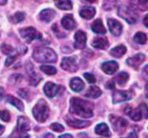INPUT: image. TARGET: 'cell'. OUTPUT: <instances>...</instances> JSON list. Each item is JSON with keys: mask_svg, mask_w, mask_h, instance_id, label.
<instances>
[{"mask_svg": "<svg viewBox=\"0 0 148 138\" xmlns=\"http://www.w3.org/2000/svg\"><path fill=\"white\" fill-rule=\"evenodd\" d=\"M106 87L108 88V89H111V90L114 89V81H109V82L107 83Z\"/></svg>", "mask_w": 148, "mask_h": 138, "instance_id": "obj_40", "label": "cell"}, {"mask_svg": "<svg viewBox=\"0 0 148 138\" xmlns=\"http://www.w3.org/2000/svg\"><path fill=\"white\" fill-rule=\"evenodd\" d=\"M108 28L110 32L115 36V37H119L121 32H122V24L117 21L116 19L114 18H109L108 20Z\"/></svg>", "mask_w": 148, "mask_h": 138, "instance_id": "obj_11", "label": "cell"}, {"mask_svg": "<svg viewBox=\"0 0 148 138\" xmlns=\"http://www.w3.org/2000/svg\"><path fill=\"white\" fill-rule=\"evenodd\" d=\"M4 94H5V92H4V90H3V88H2V87H0V101L3 98V97H4Z\"/></svg>", "mask_w": 148, "mask_h": 138, "instance_id": "obj_41", "label": "cell"}, {"mask_svg": "<svg viewBox=\"0 0 148 138\" xmlns=\"http://www.w3.org/2000/svg\"><path fill=\"white\" fill-rule=\"evenodd\" d=\"M61 23L62 27L68 30H72L76 27V23L72 15H66L65 17H63Z\"/></svg>", "mask_w": 148, "mask_h": 138, "instance_id": "obj_16", "label": "cell"}, {"mask_svg": "<svg viewBox=\"0 0 148 138\" xmlns=\"http://www.w3.org/2000/svg\"><path fill=\"white\" fill-rule=\"evenodd\" d=\"M101 95V89H100L99 87H97V86L93 85V86H91V87L88 89V92L86 93L85 96H86L87 97L95 99V98H98Z\"/></svg>", "mask_w": 148, "mask_h": 138, "instance_id": "obj_27", "label": "cell"}, {"mask_svg": "<svg viewBox=\"0 0 148 138\" xmlns=\"http://www.w3.org/2000/svg\"><path fill=\"white\" fill-rule=\"evenodd\" d=\"M145 55L142 54V53H139V54H136L135 56L134 57H129L127 60V63L131 66V67H134V68H138L144 61H145Z\"/></svg>", "mask_w": 148, "mask_h": 138, "instance_id": "obj_14", "label": "cell"}, {"mask_svg": "<svg viewBox=\"0 0 148 138\" xmlns=\"http://www.w3.org/2000/svg\"><path fill=\"white\" fill-rule=\"evenodd\" d=\"M128 78H129V75H128L127 72H121V73H119V74L115 77L114 80H115L120 85H124V84L128 81Z\"/></svg>", "mask_w": 148, "mask_h": 138, "instance_id": "obj_29", "label": "cell"}, {"mask_svg": "<svg viewBox=\"0 0 148 138\" xmlns=\"http://www.w3.org/2000/svg\"><path fill=\"white\" fill-rule=\"evenodd\" d=\"M126 138H138V136H137V134L135 132H130L128 137Z\"/></svg>", "mask_w": 148, "mask_h": 138, "instance_id": "obj_42", "label": "cell"}, {"mask_svg": "<svg viewBox=\"0 0 148 138\" xmlns=\"http://www.w3.org/2000/svg\"><path fill=\"white\" fill-rule=\"evenodd\" d=\"M40 70L43 73H45L47 75H49V76L55 75L57 72V70H56V69L55 67L49 66V65H42V66H40Z\"/></svg>", "mask_w": 148, "mask_h": 138, "instance_id": "obj_31", "label": "cell"}, {"mask_svg": "<svg viewBox=\"0 0 148 138\" xmlns=\"http://www.w3.org/2000/svg\"><path fill=\"white\" fill-rule=\"evenodd\" d=\"M25 17V13L24 12H22V11H18L16 13H15L13 15V17H11V21L14 23H18L20 22H22Z\"/></svg>", "mask_w": 148, "mask_h": 138, "instance_id": "obj_32", "label": "cell"}, {"mask_svg": "<svg viewBox=\"0 0 148 138\" xmlns=\"http://www.w3.org/2000/svg\"><path fill=\"white\" fill-rule=\"evenodd\" d=\"M138 1H139V3H140V4H142V5H145V4L148 3V0H138Z\"/></svg>", "mask_w": 148, "mask_h": 138, "instance_id": "obj_46", "label": "cell"}, {"mask_svg": "<svg viewBox=\"0 0 148 138\" xmlns=\"http://www.w3.org/2000/svg\"><path fill=\"white\" fill-rule=\"evenodd\" d=\"M145 90H146V97L148 98V83L146 85L145 87Z\"/></svg>", "mask_w": 148, "mask_h": 138, "instance_id": "obj_49", "label": "cell"}, {"mask_svg": "<svg viewBox=\"0 0 148 138\" xmlns=\"http://www.w3.org/2000/svg\"><path fill=\"white\" fill-rule=\"evenodd\" d=\"M6 101L8 103H10L11 105H13L14 107H16L20 111H23L24 110L23 104L22 103V101L17 99V98H16V97H12V96H10V95L6 97Z\"/></svg>", "mask_w": 148, "mask_h": 138, "instance_id": "obj_25", "label": "cell"}, {"mask_svg": "<svg viewBox=\"0 0 148 138\" xmlns=\"http://www.w3.org/2000/svg\"><path fill=\"white\" fill-rule=\"evenodd\" d=\"M143 23H144V24H145V26L146 27H147L148 28V14L144 17V20H143Z\"/></svg>", "mask_w": 148, "mask_h": 138, "instance_id": "obj_43", "label": "cell"}, {"mask_svg": "<svg viewBox=\"0 0 148 138\" xmlns=\"http://www.w3.org/2000/svg\"><path fill=\"white\" fill-rule=\"evenodd\" d=\"M43 138H54V137H53L51 134H47V135L44 136V137Z\"/></svg>", "mask_w": 148, "mask_h": 138, "instance_id": "obj_50", "label": "cell"}, {"mask_svg": "<svg viewBox=\"0 0 148 138\" xmlns=\"http://www.w3.org/2000/svg\"><path fill=\"white\" fill-rule=\"evenodd\" d=\"M33 58L38 63H55L57 55L50 48L38 47L33 52Z\"/></svg>", "mask_w": 148, "mask_h": 138, "instance_id": "obj_2", "label": "cell"}, {"mask_svg": "<svg viewBox=\"0 0 148 138\" xmlns=\"http://www.w3.org/2000/svg\"><path fill=\"white\" fill-rule=\"evenodd\" d=\"M61 67L66 71L75 72L78 70V66L76 63V57H63L61 62Z\"/></svg>", "mask_w": 148, "mask_h": 138, "instance_id": "obj_8", "label": "cell"}, {"mask_svg": "<svg viewBox=\"0 0 148 138\" xmlns=\"http://www.w3.org/2000/svg\"><path fill=\"white\" fill-rule=\"evenodd\" d=\"M0 49H1V51H2L3 54H5V55H10V54H11V53L14 52L13 47H11L10 45H9V44H7V43H3V44L1 45Z\"/></svg>", "mask_w": 148, "mask_h": 138, "instance_id": "obj_33", "label": "cell"}, {"mask_svg": "<svg viewBox=\"0 0 148 138\" xmlns=\"http://www.w3.org/2000/svg\"><path fill=\"white\" fill-rule=\"evenodd\" d=\"M7 3V0H0V5H4L6 4Z\"/></svg>", "mask_w": 148, "mask_h": 138, "instance_id": "obj_48", "label": "cell"}, {"mask_svg": "<svg viewBox=\"0 0 148 138\" xmlns=\"http://www.w3.org/2000/svg\"><path fill=\"white\" fill-rule=\"evenodd\" d=\"M16 130L19 133V138H29L27 132L30 130V124L28 118L24 117H18Z\"/></svg>", "mask_w": 148, "mask_h": 138, "instance_id": "obj_6", "label": "cell"}, {"mask_svg": "<svg viewBox=\"0 0 148 138\" xmlns=\"http://www.w3.org/2000/svg\"><path fill=\"white\" fill-rule=\"evenodd\" d=\"M91 29L95 33H97V34H105L107 32V30L104 27L102 21L101 19L95 20L91 25Z\"/></svg>", "mask_w": 148, "mask_h": 138, "instance_id": "obj_23", "label": "cell"}, {"mask_svg": "<svg viewBox=\"0 0 148 138\" xmlns=\"http://www.w3.org/2000/svg\"><path fill=\"white\" fill-rule=\"evenodd\" d=\"M94 105L88 101L73 97L70 101V112L83 118L93 117Z\"/></svg>", "mask_w": 148, "mask_h": 138, "instance_id": "obj_1", "label": "cell"}, {"mask_svg": "<svg viewBox=\"0 0 148 138\" xmlns=\"http://www.w3.org/2000/svg\"><path fill=\"white\" fill-rule=\"evenodd\" d=\"M59 90H60V86H58L57 84H56L54 83H51V82H48L43 87L44 94L49 98H52V97H56L58 94Z\"/></svg>", "mask_w": 148, "mask_h": 138, "instance_id": "obj_12", "label": "cell"}, {"mask_svg": "<svg viewBox=\"0 0 148 138\" xmlns=\"http://www.w3.org/2000/svg\"><path fill=\"white\" fill-rule=\"evenodd\" d=\"M84 87H85V84H84L83 81L81 78L74 77V78L71 79V81H70V88L75 92L82 91L84 89Z\"/></svg>", "mask_w": 148, "mask_h": 138, "instance_id": "obj_20", "label": "cell"}, {"mask_svg": "<svg viewBox=\"0 0 148 138\" xmlns=\"http://www.w3.org/2000/svg\"><path fill=\"white\" fill-rule=\"evenodd\" d=\"M58 138H73V137L69 134H64V135H62L61 137H59Z\"/></svg>", "mask_w": 148, "mask_h": 138, "instance_id": "obj_44", "label": "cell"}, {"mask_svg": "<svg viewBox=\"0 0 148 138\" xmlns=\"http://www.w3.org/2000/svg\"><path fill=\"white\" fill-rule=\"evenodd\" d=\"M143 72H144V74H145V76L148 77V65H147L145 68H144V70H143Z\"/></svg>", "mask_w": 148, "mask_h": 138, "instance_id": "obj_45", "label": "cell"}, {"mask_svg": "<svg viewBox=\"0 0 148 138\" xmlns=\"http://www.w3.org/2000/svg\"><path fill=\"white\" fill-rule=\"evenodd\" d=\"M140 108L142 111V114H143V118L145 119H147L148 118V106L145 104H142L140 105Z\"/></svg>", "mask_w": 148, "mask_h": 138, "instance_id": "obj_36", "label": "cell"}, {"mask_svg": "<svg viewBox=\"0 0 148 138\" xmlns=\"http://www.w3.org/2000/svg\"><path fill=\"white\" fill-rule=\"evenodd\" d=\"M95 133L97 135H100V136H102V137H109L111 136V132L109 130L108 126L106 124H103V123L98 124L95 127Z\"/></svg>", "mask_w": 148, "mask_h": 138, "instance_id": "obj_21", "label": "cell"}, {"mask_svg": "<svg viewBox=\"0 0 148 138\" xmlns=\"http://www.w3.org/2000/svg\"><path fill=\"white\" fill-rule=\"evenodd\" d=\"M118 14L120 17H121L123 19H125L127 23H129L131 24L136 23V21L138 19V16H137L136 12L134 10H132L131 8L125 6V5H121L119 8Z\"/></svg>", "mask_w": 148, "mask_h": 138, "instance_id": "obj_4", "label": "cell"}, {"mask_svg": "<svg viewBox=\"0 0 148 138\" xmlns=\"http://www.w3.org/2000/svg\"><path fill=\"white\" fill-rule=\"evenodd\" d=\"M84 77L86 78V80L89 83H95L96 82V79L95 77V76L93 74L90 73H85L84 74Z\"/></svg>", "mask_w": 148, "mask_h": 138, "instance_id": "obj_37", "label": "cell"}, {"mask_svg": "<svg viewBox=\"0 0 148 138\" xmlns=\"http://www.w3.org/2000/svg\"><path fill=\"white\" fill-rule=\"evenodd\" d=\"M92 46L96 49H101V50H105L109 46L108 40L106 37H95L93 42H92Z\"/></svg>", "mask_w": 148, "mask_h": 138, "instance_id": "obj_19", "label": "cell"}, {"mask_svg": "<svg viewBox=\"0 0 148 138\" xmlns=\"http://www.w3.org/2000/svg\"><path fill=\"white\" fill-rule=\"evenodd\" d=\"M126 113L128 114L129 117H130L134 121H135V122H139V121H140V120L143 118V114H142V111H141L140 106H139L138 108L134 109V110L129 109V110H128V111H126Z\"/></svg>", "mask_w": 148, "mask_h": 138, "instance_id": "obj_24", "label": "cell"}, {"mask_svg": "<svg viewBox=\"0 0 148 138\" xmlns=\"http://www.w3.org/2000/svg\"><path fill=\"white\" fill-rule=\"evenodd\" d=\"M119 69V64L115 61H108L106 63H103L101 65V70L108 75H112L117 71Z\"/></svg>", "mask_w": 148, "mask_h": 138, "instance_id": "obj_15", "label": "cell"}, {"mask_svg": "<svg viewBox=\"0 0 148 138\" xmlns=\"http://www.w3.org/2000/svg\"><path fill=\"white\" fill-rule=\"evenodd\" d=\"M110 122L113 125V128L117 132H123L127 127V121L122 117H119L116 116H110Z\"/></svg>", "mask_w": 148, "mask_h": 138, "instance_id": "obj_9", "label": "cell"}, {"mask_svg": "<svg viewBox=\"0 0 148 138\" xmlns=\"http://www.w3.org/2000/svg\"><path fill=\"white\" fill-rule=\"evenodd\" d=\"M87 36L82 30H78L75 34V47L76 49H83L86 46Z\"/></svg>", "mask_w": 148, "mask_h": 138, "instance_id": "obj_13", "label": "cell"}, {"mask_svg": "<svg viewBox=\"0 0 148 138\" xmlns=\"http://www.w3.org/2000/svg\"><path fill=\"white\" fill-rule=\"evenodd\" d=\"M40 19L45 23L51 22L56 17V11L52 9H45L40 12Z\"/></svg>", "mask_w": 148, "mask_h": 138, "instance_id": "obj_18", "label": "cell"}, {"mask_svg": "<svg viewBox=\"0 0 148 138\" xmlns=\"http://www.w3.org/2000/svg\"><path fill=\"white\" fill-rule=\"evenodd\" d=\"M95 13H96L95 9L94 7H91V6L84 7V8H82L80 10V16L82 18H85V19H91V18H93L95 17Z\"/></svg>", "mask_w": 148, "mask_h": 138, "instance_id": "obj_22", "label": "cell"}, {"mask_svg": "<svg viewBox=\"0 0 148 138\" xmlns=\"http://www.w3.org/2000/svg\"><path fill=\"white\" fill-rule=\"evenodd\" d=\"M16 58V56H10V57H8L6 58V60H5V66H6V67L10 66V65L15 62Z\"/></svg>", "mask_w": 148, "mask_h": 138, "instance_id": "obj_38", "label": "cell"}, {"mask_svg": "<svg viewBox=\"0 0 148 138\" xmlns=\"http://www.w3.org/2000/svg\"><path fill=\"white\" fill-rule=\"evenodd\" d=\"M26 70L29 76V83L32 86H36L41 81H42V77L36 74L34 70L33 65L31 64L30 62H28V63H26Z\"/></svg>", "mask_w": 148, "mask_h": 138, "instance_id": "obj_10", "label": "cell"}, {"mask_svg": "<svg viewBox=\"0 0 148 138\" xmlns=\"http://www.w3.org/2000/svg\"><path fill=\"white\" fill-rule=\"evenodd\" d=\"M32 113L37 122L44 123L47 120L49 114V108L46 101L43 99L39 100L34 106Z\"/></svg>", "mask_w": 148, "mask_h": 138, "instance_id": "obj_3", "label": "cell"}, {"mask_svg": "<svg viewBox=\"0 0 148 138\" xmlns=\"http://www.w3.org/2000/svg\"><path fill=\"white\" fill-rule=\"evenodd\" d=\"M134 92L131 90H116L113 94V103L119 104L129 101L133 98Z\"/></svg>", "mask_w": 148, "mask_h": 138, "instance_id": "obj_7", "label": "cell"}, {"mask_svg": "<svg viewBox=\"0 0 148 138\" xmlns=\"http://www.w3.org/2000/svg\"><path fill=\"white\" fill-rule=\"evenodd\" d=\"M56 5L60 10H69L72 9V2L70 0H54Z\"/></svg>", "mask_w": 148, "mask_h": 138, "instance_id": "obj_26", "label": "cell"}, {"mask_svg": "<svg viewBox=\"0 0 148 138\" xmlns=\"http://www.w3.org/2000/svg\"><path fill=\"white\" fill-rule=\"evenodd\" d=\"M19 34L22 37V38L24 39L25 41H27L28 43H30L33 40H36V39H41L42 38V34L39 33L33 27H27V28L21 29L19 30Z\"/></svg>", "mask_w": 148, "mask_h": 138, "instance_id": "obj_5", "label": "cell"}, {"mask_svg": "<svg viewBox=\"0 0 148 138\" xmlns=\"http://www.w3.org/2000/svg\"><path fill=\"white\" fill-rule=\"evenodd\" d=\"M84 2H88V3H96L97 0H83Z\"/></svg>", "mask_w": 148, "mask_h": 138, "instance_id": "obj_51", "label": "cell"}, {"mask_svg": "<svg viewBox=\"0 0 148 138\" xmlns=\"http://www.w3.org/2000/svg\"><path fill=\"white\" fill-rule=\"evenodd\" d=\"M23 78V76L22 75H19V74H16V75H13L10 77V81H13V83H18L19 81H21Z\"/></svg>", "mask_w": 148, "mask_h": 138, "instance_id": "obj_39", "label": "cell"}, {"mask_svg": "<svg viewBox=\"0 0 148 138\" xmlns=\"http://www.w3.org/2000/svg\"><path fill=\"white\" fill-rule=\"evenodd\" d=\"M126 52H127V48L124 45H119V46H116L110 50V55L114 57L120 58Z\"/></svg>", "mask_w": 148, "mask_h": 138, "instance_id": "obj_28", "label": "cell"}, {"mask_svg": "<svg viewBox=\"0 0 148 138\" xmlns=\"http://www.w3.org/2000/svg\"><path fill=\"white\" fill-rule=\"evenodd\" d=\"M134 40L135 43H139V44H145L147 41V35L143 32H137L134 35Z\"/></svg>", "mask_w": 148, "mask_h": 138, "instance_id": "obj_30", "label": "cell"}, {"mask_svg": "<svg viewBox=\"0 0 148 138\" xmlns=\"http://www.w3.org/2000/svg\"><path fill=\"white\" fill-rule=\"evenodd\" d=\"M0 118L3 122H9L10 119V115L7 110H0Z\"/></svg>", "mask_w": 148, "mask_h": 138, "instance_id": "obj_35", "label": "cell"}, {"mask_svg": "<svg viewBox=\"0 0 148 138\" xmlns=\"http://www.w3.org/2000/svg\"><path fill=\"white\" fill-rule=\"evenodd\" d=\"M3 131H4V127L0 124V136L3 133Z\"/></svg>", "mask_w": 148, "mask_h": 138, "instance_id": "obj_47", "label": "cell"}, {"mask_svg": "<svg viewBox=\"0 0 148 138\" xmlns=\"http://www.w3.org/2000/svg\"><path fill=\"white\" fill-rule=\"evenodd\" d=\"M66 123L70 127L76 128V129H82L90 125V122L88 121H82V120L72 119V118H66Z\"/></svg>", "mask_w": 148, "mask_h": 138, "instance_id": "obj_17", "label": "cell"}, {"mask_svg": "<svg viewBox=\"0 0 148 138\" xmlns=\"http://www.w3.org/2000/svg\"><path fill=\"white\" fill-rule=\"evenodd\" d=\"M50 129H51L52 130L56 131V132H62V131L64 130V127H63L62 124H58V123H54V124H52L50 125Z\"/></svg>", "mask_w": 148, "mask_h": 138, "instance_id": "obj_34", "label": "cell"}]
</instances>
